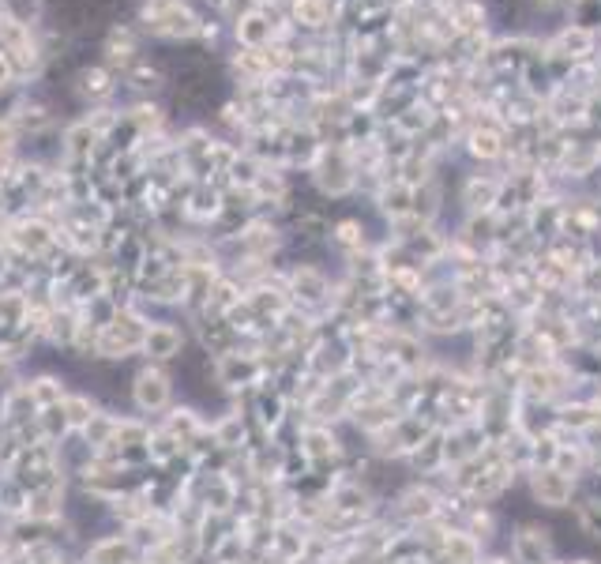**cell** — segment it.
I'll return each mask as SVG.
<instances>
[{
    "label": "cell",
    "mask_w": 601,
    "mask_h": 564,
    "mask_svg": "<svg viewBox=\"0 0 601 564\" xmlns=\"http://www.w3.org/2000/svg\"><path fill=\"white\" fill-rule=\"evenodd\" d=\"M173 376L166 365H155V361H147L136 376H132V384H128V399H132V407L139 414H166L173 407Z\"/></svg>",
    "instance_id": "6da1fadb"
},
{
    "label": "cell",
    "mask_w": 601,
    "mask_h": 564,
    "mask_svg": "<svg viewBox=\"0 0 601 564\" xmlns=\"http://www.w3.org/2000/svg\"><path fill=\"white\" fill-rule=\"evenodd\" d=\"M143 335H147V324L132 313H113L98 328V358L106 361H124L132 358L139 346H143Z\"/></svg>",
    "instance_id": "7a4b0ae2"
},
{
    "label": "cell",
    "mask_w": 601,
    "mask_h": 564,
    "mask_svg": "<svg viewBox=\"0 0 601 564\" xmlns=\"http://www.w3.org/2000/svg\"><path fill=\"white\" fill-rule=\"evenodd\" d=\"M511 564H549L553 561V531L541 523H523L511 534Z\"/></svg>",
    "instance_id": "3957f363"
},
{
    "label": "cell",
    "mask_w": 601,
    "mask_h": 564,
    "mask_svg": "<svg viewBox=\"0 0 601 564\" xmlns=\"http://www.w3.org/2000/svg\"><path fill=\"white\" fill-rule=\"evenodd\" d=\"M530 497L541 508H568L575 497V482L556 467H530Z\"/></svg>",
    "instance_id": "277c9868"
},
{
    "label": "cell",
    "mask_w": 601,
    "mask_h": 564,
    "mask_svg": "<svg viewBox=\"0 0 601 564\" xmlns=\"http://www.w3.org/2000/svg\"><path fill=\"white\" fill-rule=\"evenodd\" d=\"M181 346H185V335H181L177 324H147L139 354L147 361H155V365H166V361L181 358Z\"/></svg>",
    "instance_id": "5b68a950"
},
{
    "label": "cell",
    "mask_w": 601,
    "mask_h": 564,
    "mask_svg": "<svg viewBox=\"0 0 601 564\" xmlns=\"http://www.w3.org/2000/svg\"><path fill=\"white\" fill-rule=\"evenodd\" d=\"M414 474H425V478H436V474H447V448H444V429H432L429 437L417 444L414 452L402 459Z\"/></svg>",
    "instance_id": "8992f818"
},
{
    "label": "cell",
    "mask_w": 601,
    "mask_h": 564,
    "mask_svg": "<svg viewBox=\"0 0 601 564\" xmlns=\"http://www.w3.org/2000/svg\"><path fill=\"white\" fill-rule=\"evenodd\" d=\"M211 444L218 452H248V418L241 410H226L211 422Z\"/></svg>",
    "instance_id": "52a82bcc"
},
{
    "label": "cell",
    "mask_w": 601,
    "mask_h": 564,
    "mask_svg": "<svg viewBox=\"0 0 601 564\" xmlns=\"http://www.w3.org/2000/svg\"><path fill=\"white\" fill-rule=\"evenodd\" d=\"M139 549L128 534H98L87 546V564H136Z\"/></svg>",
    "instance_id": "ba28073f"
},
{
    "label": "cell",
    "mask_w": 601,
    "mask_h": 564,
    "mask_svg": "<svg viewBox=\"0 0 601 564\" xmlns=\"http://www.w3.org/2000/svg\"><path fill=\"white\" fill-rule=\"evenodd\" d=\"M61 410H64V418H68V429H72V433H83L102 407H98V399H94L91 392H68L61 399Z\"/></svg>",
    "instance_id": "9c48e42d"
},
{
    "label": "cell",
    "mask_w": 601,
    "mask_h": 564,
    "mask_svg": "<svg viewBox=\"0 0 601 564\" xmlns=\"http://www.w3.org/2000/svg\"><path fill=\"white\" fill-rule=\"evenodd\" d=\"M579 523H583L586 534H594V538H601V501L594 497V501L579 504Z\"/></svg>",
    "instance_id": "30bf717a"
},
{
    "label": "cell",
    "mask_w": 601,
    "mask_h": 564,
    "mask_svg": "<svg viewBox=\"0 0 601 564\" xmlns=\"http://www.w3.org/2000/svg\"><path fill=\"white\" fill-rule=\"evenodd\" d=\"M568 564H594V561H586V557H579V561H568Z\"/></svg>",
    "instance_id": "8fae6325"
}]
</instances>
